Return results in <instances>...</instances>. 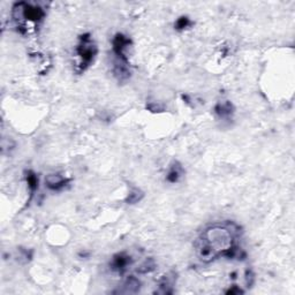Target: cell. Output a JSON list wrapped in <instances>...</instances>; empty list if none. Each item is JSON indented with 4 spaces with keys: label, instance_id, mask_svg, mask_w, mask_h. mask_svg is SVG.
<instances>
[{
    "label": "cell",
    "instance_id": "277c9868",
    "mask_svg": "<svg viewBox=\"0 0 295 295\" xmlns=\"http://www.w3.org/2000/svg\"><path fill=\"white\" fill-rule=\"evenodd\" d=\"M76 56L80 61L78 65L79 73H83L93 65L98 53L97 44L95 43L90 34H83L79 37V43L76 45Z\"/></svg>",
    "mask_w": 295,
    "mask_h": 295
},
{
    "label": "cell",
    "instance_id": "5bb4252c",
    "mask_svg": "<svg viewBox=\"0 0 295 295\" xmlns=\"http://www.w3.org/2000/svg\"><path fill=\"white\" fill-rule=\"evenodd\" d=\"M189 25H192V21H190L187 17H181V18L177 19L176 22V29L183 30V29H186V28H188Z\"/></svg>",
    "mask_w": 295,
    "mask_h": 295
},
{
    "label": "cell",
    "instance_id": "7a4b0ae2",
    "mask_svg": "<svg viewBox=\"0 0 295 295\" xmlns=\"http://www.w3.org/2000/svg\"><path fill=\"white\" fill-rule=\"evenodd\" d=\"M132 45L131 38L125 36L123 34H117L112 40L113 53L116 56L114 62V75L119 81H126L131 76L129 69V59L127 56V50Z\"/></svg>",
    "mask_w": 295,
    "mask_h": 295
},
{
    "label": "cell",
    "instance_id": "6da1fadb",
    "mask_svg": "<svg viewBox=\"0 0 295 295\" xmlns=\"http://www.w3.org/2000/svg\"><path fill=\"white\" fill-rule=\"evenodd\" d=\"M240 227L232 221L218 223L205 228L195 241V252L203 263L220 257L234 258L239 253Z\"/></svg>",
    "mask_w": 295,
    "mask_h": 295
},
{
    "label": "cell",
    "instance_id": "8992f818",
    "mask_svg": "<svg viewBox=\"0 0 295 295\" xmlns=\"http://www.w3.org/2000/svg\"><path fill=\"white\" fill-rule=\"evenodd\" d=\"M71 179L65 177L61 174L55 173V174H49L45 177V186L51 190H55V192H59L65 188L68 185Z\"/></svg>",
    "mask_w": 295,
    "mask_h": 295
},
{
    "label": "cell",
    "instance_id": "3957f363",
    "mask_svg": "<svg viewBox=\"0 0 295 295\" xmlns=\"http://www.w3.org/2000/svg\"><path fill=\"white\" fill-rule=\"evenodd\" d=\"M13 20L20 29H28L29 27L35 28L45 18V11L38 5L29 2H18L13 6Z\"/></svg>",
    "mask_w": 295,
    "mask_h": 295
},
{
    "label": "cell",
    "instance_id": "52a82bcc",
    "mask_svg": "<svg viewBox=\"0 0 295 295\" xmlns=\"http://www.w3.org/2000/svg\"><path fill=\"white\" fill-rule=\"evenodd\" d=\"M141 288V281L134 275H129L128 278L123 281L121 287L119 290H116L113 292L114 294H135L139 292Z\"/></svg>",
    "mask_w": 295,
    "mask_h": 295
},
{
    "label": "cell",
    "instance_id": "30bf717a",
    "mask_svg": "<svg viewBox=\"0 0 295 295\" xmlns=\"http://www.w3.org/2000/svg\"><path fill=\"white\" fill-rule=\"evenodd\" d=\"M215 112L219 117L220 119H228L232 117L233 114V105L230 101H225V103L217 104L215 107Z\"/></svg>",
    "mask_w": 295,
    "mask_h": 295
},
{
    "label": "cell",
    "instance_id": "5b68a950",
    "mask_svg": "<svg viewBox=\"0 0 295 295\" xmlns=\"http://www.w3.org/2000/svg\"><path fill=\"white\" fill-rule=\"evenodd\" d=\"M132 263H133L132 256L128 255V254L125 252H122L113 256L112 261L110 263V268L112 271L122 275L123 272L128 269V266L131 265Z\"/></svg>",
    "mask_w": 295,
    "mask_h": 295
},
{
    "label": "cell",
    "instance_id": "8fae6325",
    "mask_svg": "<svg viewBox=\"0 0 295 295\" xmlns=\"http://www.w3.org/2000/svg\"><path fill=\"white\" fill-rule=\"evenodd\" d=\"M143 196H144V194L141 189L133 188L131 192H129L128 196H127L126 202L128 203V204H135V203L141 201V199L143 198Z\"/></svg>",
    "mask_w": 295,
    "mask_h": 295
},
{
    "label": "cell",
    "instance_id": "ba28073f",
    "mask_svg": "<svg viewBox=\"0 0 295 295\" xmlns=\"http://www.w3.org/2000/svg\"><path fill=\"white\" fill-rule=\"evenodd\" d=\"M176 274L170 272V274L165 275L160 279L159 284H158V290L155 291L156 294H173V286L176 284Z\"/></svg>",
    "mask_w": 295,
    "mask_h": 295
},
{
    "label": "cell",
    "instance_id": "9c48e42d",
    "mask_svg": "<svg viewBox=\"0 0 295 295\" xmlns=\"http://www.w3.org/2000/svg\"><path fill=\"white\" fill-rule=\"evenodd\" d=\"M183 173H185V171H183L181 164L177 163V161H173L172 165L170 166L169 172L166 174V180L170 183H177L181 179Z\"/></svg>",
    "mask_w": 295,
    "mask_h": 295
},
{
    "label": "cell",
    "instance_id": "4fadbf2b",
    "mask_svg": "<svg viewBox=\"0 0 295 295\" xmlns=\"http://www.w3.org/2000/svg\"><path fill=\"white\" fill-rule=\"evenodd\" d=\"M156 269V263L152 258H147L144 261V263H142V265L138 269V274H149V272H152Z\"/></svg>",
    "mask_w": 295,
    "mask_h": 295
},
{
    "label": "cell",
    "instance_id": "2e32d148",
    "mask_svg": "<svg viewBox=\"0 0 295 295\" xmlns=\"http://www.w3.org/2000/svg\"><path fill=\"white\" fill-rule=\"evenodd\" d=\"M240 293H243V291L240 290L237 286H233L226 292V294H240Z\"/></svg>",
    "mask_w": 295,
    "mask_h": 295
},
{
    "label": "cell",
    "instance_id": "9a60e30c",
    "mask_svg": "<svg viewBox=\"0 0 295 295\" xmlns=\"http://www.w3.org/2000/svg\"><path fill=\"white\" fill-rule=\"evenodd\" d=\"M254 281H255V275L252 270H247L246 271V285L247 287H252Z\"/></svg>",
    "mask_w": 295,
    "mask_h": 295
},
{
    "label": "cell",
    "instance_id": "7c38bea8",
    "mask_svg": "<svg viewBox=\"0 0 295 295\" xmlns=\"http://www.w3.org/2000/svg\"><path fill=\"white\" fill-rule=\"evenodd\" d=\"M27 183H28V188H29L31 193V196H33L34 193L36 192L38 188V177L33 171H28L27 172Z\"/></svg>",
    "mask_w": 295,
    "mask_h": 295
}]
</instances>
